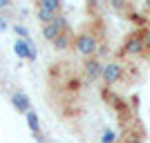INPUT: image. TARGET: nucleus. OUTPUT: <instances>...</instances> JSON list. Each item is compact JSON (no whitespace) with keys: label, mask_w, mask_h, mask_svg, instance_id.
I'll list each match as a JSON object with an SVG mask.
<instances>
[{"label":"nucleus","mask_w":150,"mask_h":143,"mask_svg":"<svg viewBox=\"0 0 150 143\" xmlns=\"http://www.w3.org/2000/svg\"><path fill=\"white\" fill-rule=\"evenodd\" d=\"M74 49L81 56L92 58V56L99 54V38L94 36V34H90V31H83V34H79L74 38Z\"/></svg>","instance_id":"f257e3e1"},{"label":"nucleus","mask_w":150,"mask_h":143,"mask_svg":"<svg viewBox=\"0 0 150 143\" xmlns=\"http://www.w3.org/2000/svg\"><path fill=\"white\" fill-rule=\"evenodd\" d=\"M146 47L141 40V31H132L123 38V45L119 49V56H144Z\"/></svg>","instance_id":"f03ea898"},{"label":"nucleus","mask_w":150,"mask_h":143,"mask_svg":"<svg viewBox=\"0 0 150 143\" xmlns=\"http://www.w3.org/2000/svg\"><path fill=\"white\" fill-rule=\"evenodd\" d=\"M123 72L125 69L121 67L119 63H108V65H103V78H101V81L105 83L108 87H112L123 78Z\"/></svg>","instance_id":"7ed1b4c3"},{"label":"nucleus","mask_w":150,"mask_h":143,"mask_svg":"<svg viewBox=\"0 0 150 143\" xmlns=\"http://www.w3.org/2000/svg\"><path fill=\"white\" fill-rule=\"evenodd\" d=\"M83 69H85V78H88L90 83H96V81H101V78H103V65H101V61H99L96 56L85 58Z\"/></svg>","instance_id":"20e7f679"},{"label":"nucleus","mask_w":150,"mask_h":143,"mask_svg":"<svg viewBox=\"0 0 150 143\" xmlns=\"http://www.w3.org/2000/svg\"><path fill=\"white\" fill-rule=\"evenodd\" d=\"M13 51H16V56H18V58H27V61H36V47H34V43H31L29 38H27V40L18 38V40L13 43Z\"/></svg>","instance_id":"39448f33"},{"label":"nucleus","mask_w":150,"mask_h":143,"mask_svg":"<svg viewBox=\"0 0 150 143\" xmlns=\"http://www.w3.org/2000/svg\"><path fill=\"white\" fill-rule=\"evenodd\" d=\"M11 105H13V110H16V112L27 114V112L31 110V101H29V96H27L25 92H13V94H11Z\"/></svg>","instance_id":"423d86ee"},{"label":"nucleus","mask_w":150,"mask_h":143,"mask_svg":"<svg viewBox=\"0 0 150 143\" xmlns=\"http://www.w3.org/2000/svg\"><path fill=\"white\" fill-rule=\"evenodd\" d=\"M52 45H54V49H58V51H67L69 47L74 45V40H72V31H63Z\"/></svg>","instance_id":"0eeeda50"},{"label":"nucleus","mask_w":150,"mask_h":143,"mask_svg":"<svg viewBox=\"0 0 150 143\" xmlns=\"http://www.w3.org/2000/svg\"><path fill=\"white\" fill-rule=\"evenodd\" d=\"M25 118H27V125H29L31 134L36 139H40V121H38V114L34 112V110H29V112L25 114Z\"/></svg>","instance_id":"6e6552de"},{"label":"nucleus","mask_w":150,"mask_h":143,"mask_svg":"<svg viewBox=\"0 0 150 143\" xmlns=\"http://www.w3.org/2000/svg\"><path fill=\"white\" fill-rule=\"evenodd\" d=\"M63 34V29L56 25V23H50V25H43V38L45 40H50V43H54L58 36Z\"/></svg>","instance_id":"1a4fd4ad"},{"label":"nucleus","mask_w":150,"mask_h":143,"mask_svg":"<svg viewBox=\"0 0 150 143\" xmlns=\"http://www.w3.org/2000/svg\"><path fill=\"white\" fill-rule=\"evenodd\" d=\"M36 16H38V20H40L43 25H50V23H54V20H56L58 13L50 11V9H43V7H38V9H36Z\"/></svg>","instance_id":"9d476101"},{"label":"nucleus","mask_w":150,"mask_h":143,"mask_svg":"<svg viewBox=\"0 0 150 143\" xmlns=\"http://www.w3.org/2000/svg\"><path fill=\"white\" fill-rule=\"evenodd\" d=\"M38 7L50 9V11H54V13H61V9H63V0H38Z\"/></svg>","instance_id":"9b49d317"},{"label":"nucleus","mask_w":150,"mask_h":143,"mask_svg":"<svg viewBox=\"0 0 150 143\" xmlns=\"http://www.w3.org/2000/svg\"><path fill=\"white\" fill-rule=\"evenodd\" d=\"M13 31H16V36L23 38V40L29 38V31H27V27H23V25H13Z\"/></svg>","instance_id":"f8f14e48"},{"label":"nucleus","mask_w":150,"mask_h":143,"mask_svg":"<svg viewBox=\"0 0 150 143\" xmlns=\"http://www.w3.org/2000/svg\"><path fill=\"white\" fill-rule=\"evenodd\" d=\"M117 141V134H114L112 130H105L103 132V137H101V143H114Z\"/></svg>","instance_id":"ddd939ff"},{"label":"nucleus","mask_w":150,"mask_h":143,"mask_svg":"<svg viewBox=\"0 0 150 143\" xmlns=\"http://www.w3.org/2000/svg\"><path fill=\"white\" fill-rule=\"evenodd\" d=\"M125 5H128V0H110V7H112L114 11H123Z\"/></svg>","instance_id":"4468645a"},{"label":"nucleus","mask_w":150,"mask_h":143,"mask_svg":"<svg viewBox=\"0 0 150 143\" xmlns=\"http://www.w3.org/2000/svg\"><path fill=\"white\" fill-rule=\"evenodd\" d=\"M141 40H144V47H146V51H150V27L141 31Z\"/></svg>","instance_id":"2eb2a0df"},{"label":"nucleus","mask_w":150,"mask_h":143,"mask_svg":"<svg viewBox=\"0 0 150 143\" xmlns=\"http://www.w3.org/2000/svg\"><path fill=\"white\" fill-rule=\"evenodd\" d=\"M13 0H0V9H9Z\"/></svg>","instance_id":"dca6fc26"},{"label":"nucleus","mask_w":150,"mask_h":143,"mask_svg":"<svg viewBox=\"0 0 150 143\" xmlns=\"http://www.w3.org/2000/svg\"><path fill=\"white\" fill-rule=\"evenodd\" d=\"M7 29V23H5V18H0V31H5Z\"/></svg>","instance_id":"f3484780"},{"label":"nucleus","mask_w":150,"mask_h":143,"mask_svg":"<svg viewBox=\"0 0 150 143\" xmlns=\"http://www.w3.org/2000/svg\"><path fill=\"white\" fill-rule=\"evenodd\" d=\"M144 7H148V9H150V0H144Z\"/></svg>","instance_id":"a211bd4d"}]
</instances>
